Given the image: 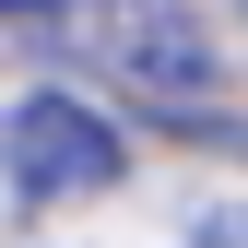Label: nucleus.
I'll return each instance as SVG.
<instances>
[{
	"label": "nucleus",
	"mask_w": 248,
	"mask_h": 248,
	"mask_svg": "<svg viewBox=\"0 0 248 248\" xmlns=\"http://www.w3.org/2000/svg\"><path fill=\"white\" fill-rule=\"evenodd\" d=\"M47 24H59V47H71L83 71H107L142 118L201 130L213 95H225V47H213V24L189 0H59Z\"/></svg>",
	"instance_id": "f257e3e1"
},
{
	"label": "nucleus",
	"mask_w": 248,
	"mask_h": 248,
	"mask_svg": "<svg viewBox=\"0 0 248 248\" xmlns=\"http://www.w3.org/2000/svg\"><path fill=\"white\" fill-rule=\"evenodd\" d=\"M0 166H12V201H47V213H59V201H107L118 166H130V142H118L107 107L36 83V95L0 118Z\"/></svg>",
	"instance_id": "f03ea898"
},
{
	"label": "nucleus",
	"mask_w": 248,
	"mask_h": 248,
	"mask_svg": "<svg viewBox=\"0 0 248 248\" xmlns=\"http://www.w3.org/2000/svg\"><path fill=\"white\" fill-rule=\"evenodd\" d=\"M177 248H248V201H213V213H201V225H189V236H177Z\"/></svg>",
	"instance_id": "7ed1b4c3"
}]
</instances>
